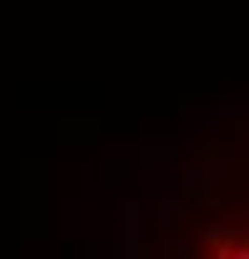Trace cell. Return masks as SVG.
Wrapping results in <instances>:
<instances>
[{"label":"cell","mask_w":249,"mask_h":259,"mask_svg":"<svg viewBox=\"0 0 249 259\" xmlns=\"http://www.w3.org/2000/svg\"><path fill=\"white\" fill-rule=\"evenodd\" d=\"M189 259H249V185L229 190L215 204V214L194 225Z\"/></svg>","instance_id":"obj_1"}]
</instances>
